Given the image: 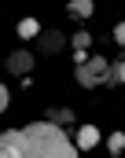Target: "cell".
Returning <instances> with one entry per match:
<instances>
[{
  "instance_id": "12",
  "label": "cell",
  "mask_w": 125,
  "mask_h": 158,
  "mask_svg": "<svg viewBox=\"0 0 125 158\" xmlns=\"http://www.w3.org/2000/svg\"><path fill=\"white\" fill-rule=\"evenodd\" d=\"M110 81H118V85H125V59L110 66Z\"/></svg>"
},
{
  "instance_id": "14",
  "label": "cell",
  "mask_w": 125,
  "mask_h": 158,
  "mask_svg": "<svg viewBox=\"0 0 125 158\" xmlns=\"http://www.w3.org/2000/svg\"><path fill=\"white\" fill-rule=\"evenodd\" d=\"M7 103H11V92H7V88H4V85H0V110H4V107H7Z\"/></svg>"
},
{
  "instance_id": "8",
  "label": "cell",
  "mask_w": 125,
  "mask_h": 158,
  "mask_svg": "<svg viewBox=\"0 0 125 158\" xmlns=\"http://www.w3.org/2000/svg\"><path fill=\"white\" fill-rule=\"evenodd\" d=\"M37 33H41V22H37V19H22V22H19V37L22 40L37 37Z\"/></svg>"
},
{
  "instance_id": "7",
  "label": "cell",
  "mask_w": 125,
  "mask_h": 158,
  "mask_svg": "<svg viewBox=\"0 0 125 158\" xmlns=\"http://www.w3.org/2000/svg\"><path fill=\"white\" fill-rule=\"evenodd\" d=\"M48 121L59 125V129H66V125L74 121V110H66V107H52V110H48Z\"/></svg>"
},
{
  "instance_id": "10",
  "label": "cell",
  "mask_w": 125,
  "mask_h": 158,
  "mask_svg": "<svg viewBox=\"0 0 125 158\" xmlns=\"http://www.w3.org/2000/svg\"><path fill=\"white\" fill-rule=\"evenodd\" d=\"M88 44H92V37H88V33H74V37H70V48H74V52H85V48H88Z\"/></svg>"
},
{
  "instance_id": "6",
  "label": "cell",
  "mask_w": 125,
  "mask_h": 158,
  "mask_svg": "<svg viewBox=\"0 0 125 158\" xmlns=\"http://www.w3.org/2000/svg\"><path fill=\"white\" fill-rule=\"evenodd\" d=\"M63 44H66V40H63L59 30H48V33H41V44H37V48H41V55H55Z\"/></svg>"
},
{
  "instance_id": "1",
  "label": "cell",
  "mask_w": 125,
  "mask_h": 158,
  "mask_svg": "<svg viewBox=\"0 0 125 158\" xmlns=\"http://www.w3.org/2000/svg\"><path fill=\"white\" fill-rule=\"evenodd\" d=\"M22 158H77V143L44 118L22 129Z\"/></svg>"
},
{
  "instance_id": "4",
  "label": "cell",
  "mask_w": 125,
  "mask_h": 158,
  "mask_svg": "<svg viewBox=\"0 0 125 158\" xmlns=\"http://www.w3.org/2000/svg\"><path fill=\"white\" fill-rule=\"evenodd\" d=\"M7 70L11 74H30L33 70V52H11L7 55Z\"/></svg>"
},
{
  "instance_id": "5",
  "label": "cell",
  "mask_w": 125,
  "mask_h": 158,
  "mask_svg": "<svg viewBox=\"0 0 125 158\" xmlns=\"http://www.w3.org/2000/svg\"><path fill=\"white\" fill-rule=\"evenodd\" d=\"M74 143H77V151H92V147L99 143V129H96V125H81Z\"/></svg>"
},
{
  "instance_id": "2",
  "label": "cell",
  "mask_w": 125,
  "mask_h": 158,
  "mask_svg": "<svg viewBox=\"0 0 125 158\" xmlns=\"http://www.w3.org/2000/svg\"><path fill=\"white\" fill-rule=\"evenodd\" d=\"M77 85H85V88H96V85H103V81H110V63L103 59V55H92V59H85V63H77Z\"/></svg>"
},
{
  "instance_id": "11",
  "label": "cell",
  "mask_w": 125,
  "mask_h": 158,
  "mask_svg": "<svg viewBox=\"0 0 125 158\" xmlns=\"http://www.w3.org/2000/svg\"><path fill=\"white\" fill-rule=\"evenodd\" d=\"M107 147H110V155H122V147H125V136H122V132H114V136L107 140Z\"/></svg>"
},
{
  "instance_id": "3",
  "label": "cell",
  "mask_w": 125,
  "mask_h": 158,
  "mask_svg": "<svg viewBox=\"0 0 125 158\" xmlns=\"http://www.w3.org/2000/svg\"><path fill=\"white\" fill-rule=\"evenodd\" d=\"M0 158H22V129L0 132Z\"/></svg>"
},
{
  "instance_id": "13",
  "label": "cell",
  "mask_w": 125,
  "mask_h": 158,
  "mask_svg": "<svg viewBox=\"0 0 125 158\" xmlns=\"http://www.w3.org/2000/svg\"><path fill=\"white\" fill-rule=\"evenodd\" d=\"M114 40H118V44H125V22H118V26H114Z\"/></svg>"
},
{
  "instance_id": "9",
  "label": "cell",
  "mask_w": 125,
  "mask_h": 158,
  "mask_svg": "<svg viewBox=\"0 0 125 158\" xmlns=\"http://www.w3.org/2000/svg\"><path fill=\"white\" fill-rule=\"evenodd\" d=\"M70 15L74 19H88L92 15V0H70Z\"/></svg>"
}]
</instances>
